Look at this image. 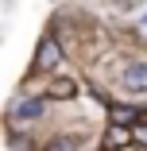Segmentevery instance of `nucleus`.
I'll use <instances>...</instances> for the list:
<instances>
[{
	"label": "nucleus",
	"mask_w": 147,
	"mask_h": 151,
	"mask_svg": "<svg viewBox=\"0 0 147 151\" xmlns=\"http://www.w3.org/2000/svg\"><path fill=\"white\" fill-rule=\"evenodd\" d=\"M47 112V101L43 97H23L12 105V124H35V120Z\"/></svg>",
	"instance_id": "obj_1"
},
{
	"label": "nucleus",
	"mask_w": 147,
	"mask_h": 151,
	"mask_svg": "<svg viewBox=\"0 0 147 151\" xmlns=\"http://www.w3.org/2000/svg\"><path fill=\"white\" fill-rule=\"evenodd\" d=\"M58 62H62V50H58V43L50 39V35H43V43H39V54H35V74H47V70H54Z\"/></svg>",
	"instance_id": "obj_2"
},
{
	"label": "nucleus",
	"mask_w": 147,
	"mask_h": 151,
	"mask_svg": "<svg viewBox=\"0 0 147 151\" xmlns=\"http://www.w3.org/2000/svg\"><path fill=\"white\" fill-rule=\"evenodd\" d=\"M136 136H132V128L128 124H116V120H112V124H108V132L101 136V147L105 151H120V147H128Z\"/></svg>",
	"instance_id": "obj_3"
},
{
	"label": "nucleus",
	"mask_w": 147,
	"mask_h": 151,
	"mask_svg": "<svg viewBox=\"0 0 147 151\" xmlns=\"http://www.w3.org/2000/svg\"><path fill=\"white\" fill-rule=\"evenodd\" d=\"M120 85L132 89V93H143V89H147V62H132V66H124Z\"/></svg>",
	"instance_id": "obj_4"
},
{
	"label": "nucleus",
	"mask_w": 147,
	"mask_h": 151,
	"mask_svg": "<svg viewBox=\"0 0 147 151\" xmlns=\"http://www.w3.org/2000/svg\"><path fill=\"white\" fill-rule=\"evenodd\" d=\"M147 116V109H139V105H112V120L116 124H136V120H143Z\"/></svg>",
	"instance_id": "obj_5"
},
{
	"label": "nucleus",
	"mask_w": 147,
	"mask_h": 151,
	"mask_svg": "<svg viewBox=\"0 0 147 151\" xmlns=\"http://www.w3.org/2000/svg\"><path fill=\"white\" fill-rule=\"evenodd\" d=\"M47 151H81V143H77V136H54L47 143Z\"/></svg>",
	"instance_id": "obj_6"
},
{
	"label": "nucleus",
	"mask_w": 147,
	"mask_h": 151,
	"mask_svg": "<svg viewBox=\"0 0 147 151\" xmlns=\"http://www.w3.org/2000/svg\"><path fill=\"white\" fill-rule=\"evenodd\" d=\"M132 136H136L139 147H147V128H143V124H132Z\"/></svg>",
	"instance_id": "obj_7"
},
{
	"label": "nucleus",
	"mask_w": 147,
	"mask_h": 151,
	"mask_svg": "<svg viewBox=\"0 0 147 151\" xmlns=\"http://www.w3.org/2000/svg\"><path fill=\"white\" fill-rule=\"evenodd\" d=\"M54 97H74V85H70V81H58V85H54Z\"/></svg>",
	"instance_id": "obj_8"
},
{
	"label": "nucleus",
	"mask_w": 147,
	"mask_h": 151,
	"mask_svg": "<svg viewBox=\"0 0 147 151\" xmlns=\"http://www.w3.org/2000/svg\"><path fill=\"white\" fill-rule=\"evenodd\" d=\"M143 27H147V16H143Z\"/></svg>",
	"instance_id": "obj_9"
}]
</instances>
